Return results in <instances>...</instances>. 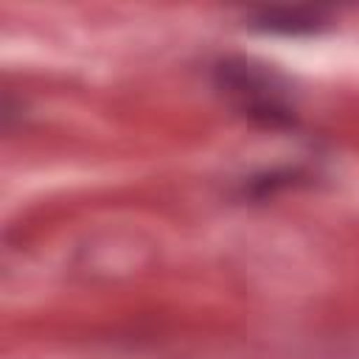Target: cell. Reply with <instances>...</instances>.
Instances as JSON below:
<instances>
[{
  "label": "cell",
  "mask_w": 359,
  "mask_h": 359,
  "mask_svg": "<svg viewBox=\"0 0 359 359\" xmlns=\"http://www.w3.org/2000/svg\"><path fill=\"white\" fill-rule=\"evenodd\" d=\"M323 11L311 8H261L252 14V25L261 31H275V34H309L320 28Z\"/></svg>",
  "instance_id": "cell-2"
},
{
  "label": "cell",
  "mask_w": 359,
  "mask_h": 359,
  "mask_svg": "<svg viewBox=\"0 0 359 359\" xmlns=\"http://www.w3.org/2000/svg\"><path fill=\"white\" fill-rule=\"evenodd\" d=\"M219 81L233 93L250 115H264V121L286 118L283 95L272 84V76L250 62H224L219 65Z\"/></svg>",
  "instance_id": "cell-1"
}]
</instances>
